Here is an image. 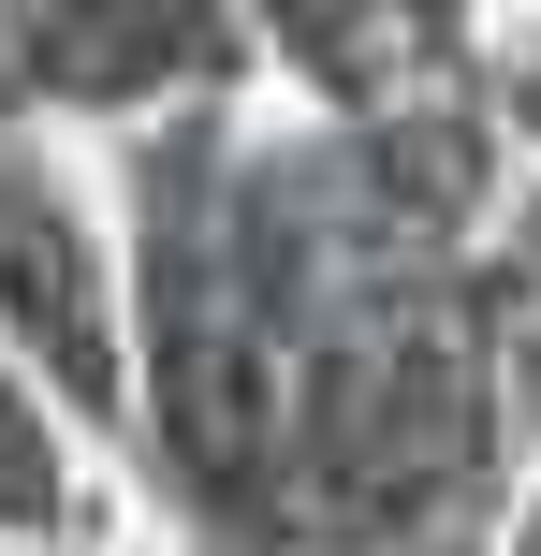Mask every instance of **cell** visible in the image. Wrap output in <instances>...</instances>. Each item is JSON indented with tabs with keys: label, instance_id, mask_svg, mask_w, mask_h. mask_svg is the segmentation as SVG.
Returning a JSON list of instances; mask_svg holds the SVG:
<instances>
[{
	"label": "cell",
	"instance_id": "cell-2",
	"mask_svg": "<svg viewBox=\"0 0 541 556\" xmlns=\"http://www.w3.org/2000/svg\"><path fill=\"white\" fill-rule=\"evenodd\" d=\"M454 323H468L498 440H513V469H527L541 454V176L527 162H513V191L484 205V235L454 250Z\"/></svg>",
	"mask_w": 541,
	"mask_h": 556
},
{
	"label": "cell",
	"instance_id": "cell-4",
	"mask_svg": "<svg viewBox=\"0 0 541 556\" xmlns=\"http://www.w3.org/2000/svg\"><path fill=\"white\" fill-rule=\"evenodd\" d=\"M381 29H396V74H410V88H468L498 0H381Z\"/></svg>",
	"mask_w": 541,
	"mask_h": 556
},
{
	"label": "cell",
	"instance_id": "cell-5",
	"mask_svg": "<svg viewBox=\"0 0 541 556\" xmlns=\"http://www.w3.org/2000/svg\"><path fill=\"white\" fill-rule=\"evenodd\" d=\"M468 88H484V117H498V147L541 176V15L527 29H484V59H468Z\"/></svg>",
	"mask_w": 541,
	"mask_h": 556
},
{
	"label": "cell",
	"instance_id": "cell-1",
	"mask_svg": "<svg viewBox=\"0 0 541 556\" xmlns=\"http://www.w3.org/2000/svg\"><path fill=\"white\" fill-rule=\"evenodd\" d=\"M0 352L88 440V469L132 454V337H117V220L88 191L74 132L0 117Z\"/></svg>",
	"mask_w": 541,
	"mask_h": 556
},
{
	"label": "cell",
	"instance_id": "cell-3",
	"mask_svg": "<svg viewBox=\"0 0 541 556\" xmlns=\"http://www.w3.org/2000/svg\"><path fill=\"white\" fill-rule=\"evenodd\" d=\"M103 528L117 513H103L88 440L15 381V352H0V556H103Z\"/></svg>",
	"mask_w": 541,
	"mask_h": 556
}]
</instances>
